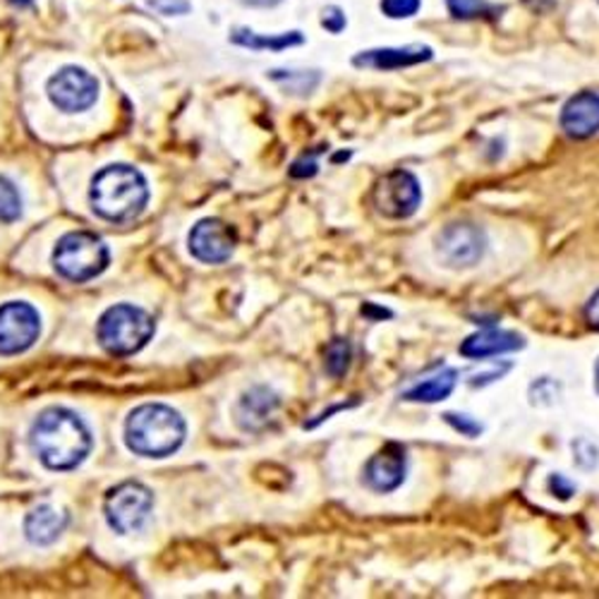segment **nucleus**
<instances>
[{
    "mask_svg": "<svg viewBox=\"0 0 599 599\" xmlns=\"http://www.w3.org/2000/svg\"><path fill=\"white\" fill-rule=\"evenodd\" d=\"M32 448L51 471H72L90 453L92 436L75 413L65 407H49L34 422Z\"/></svg>",
    "mask_w": 599,
    "mask_h": 599,
    "instance_id": "f257e3e1",
    "label": "nucleus"
},
{
    "mask_svg": "<svg viewBox=\"0 0 599 599\" xmlns=\"http://www.w3.org/2000/svg\"><path fill=\"white\" fill-rule=\"evenodd\" d=\"M185 420L173 407L161 403L140 405L125 422V442L130 451L147 458H164L185 442Z\"/></svg>",
    "mask_w": 599,
    "mask_h": 599,
    "instance_id": "f03ea898",
    "label": "nucleus"
},
{
    "mask_svg": "<svg viewBox=\"0 0 599 599\" xmlns=\"http://www.w3.org/2000/svg\"><path fill=\"white\" fill-rule=\"evenodd\" d=\"M149 199L144 175L133 166H109L92 180V204L106 221L125 224L137 218Z\"/></svg>",
    "mask_w": 599,
    "mask_h": 599,
    "instance_id": "7ed1b4c3",
    "label": "nucleus"
},
{
    "mask_svg": "<svg viewBox=\"0 0 599 599\" xmlns=\"http://www.w3.org/2000/svg\"><path fill=\"white\" fill-rule=\"evenodd\" d=\"M96 335L101 348L111 355H133L149 343L154 335V319L133 304H115L101 314Z\"/></svg>",
    "mask_w": 599,
    "mask_h": 599,
    "instance_id": "20e7f679",
    "label": "nucleus"
},
{
    "mask_svg": "<svg viewBox=\"0 0 599 599\" xmlns=\"http://www.w3.org/2000/svg\"><path fill=\"white\" fill-rule=\"evenodd\" d=\"M53 267L68 281H92L109 267V247L94 233H68L55 245Z\"/></svg>",
    "mask_w": 599,
    "mask_h": 599,
    "instance_id": "39448f33",
    "label": "nucleus"
},
{
    "mask_svg": "<svg viewBox=\"0 0 599 599\" xmlns=\"http://www.w3.org/2000/svg\"><path fill=\"white\" fill-rule=\"evenodd\" d=\"M372 204L379 216L391 218V221H403V218L415 216L422 204L420 180L411 171H391L372 189Z\"/></svg>",
    "mask_w": 599,
    "mask_h": 599,
    "instance_id": "423d86ee",
    "label": "nucleus"
},
{
    "mask_svg": "<svg viewBox=\"0 0 599 599\" xmlns=\"http://www.w3.org/2000/svg\"><path fill=\"white\" fill-rule=\"evenodd\" d=\"M154 506L152 492L140 485V482H123V485L113 487L106 494V520L115 533L127 535L140 530L144 520L149 518V510Z\"/></svg>",
    "mask_w": 599,
    "mask_h": 599,
    "instance_id": "0eeeda50",
    "label": "nucleus"
},
{
    "mask_svg": "<svg viewBox=\"0 0 599 599\" xmlns=\"http://www.w3.org/2000/svg\"><path fill=\"white\" fill-rule=\"evenodd\" d=\"M487 236L473 224H451L436 238V252L451 269H471L485 257Z\"/></svg>",
    "mask_w": 599,
    "mask_h": 599,
    "instance_id": "6e6552de",
    "label": "nucleus"
},
{
    "mask_svg": "<svg viewBox=\"0 0 599 599\" xmlns=\"http://www.w3.org/2000/svg\"><path fill=\"white\" fill-rule=\"evenodd\" d=\"M41 319L32 304L8 302L0 307V355H20L39 339Z\"/></svg>",
    "mask_w": 599,
    "mask_h": 599,
    "instance_id": "1a4fd4ad",
    "label": "nucleus"
},
{
    "mask_svg": "<svg viewBox=\"0 0 599 599\" xmlns=\"http://www.w3.org/2000/svg\"><path fill=\"white\" fill-rule=\"evenodd\" d=\"M49 96L65 113H82L96 104L99 82L82 68H63L49 80Z\"/></svg>",
    "mask_w": 599,
    "mask_h": 599,
    "instance_id": "9d476101",
    "label": "nucleus"
},
{
    "mask_svg": "<svg viewBox=\"0 0 599 599\" xmlns=\"http://www.w3.org/2000/svg\"><path fill=\"white\" fill-rule=\"evenodd\" d=\"M236 233L218 218H204L189 233V252L204 265H224L236 252Z\"/></svg>",
    "mask_w": 599,
    "mask_h": 599,
    "instance_id": "9b49d317",
    "label": "nucleus"
},
{
    "mask_svg": "<svg viewBox=\"0 0 599 599\" xmlns=\"http://www.w3.org/2000/svg\"><path fill=\"white\" fill-rule=\"evenodd\" d=\"M407 473V456L401 444H386L382 451H376L374 456L364 465V485L372 492L389 494L396 492Z\"/></svg>",
    "mask_w": 599,
    "mask_h": 599,
    "instance_id": "f8f14e48",
    "label": "nucleus"
},
{
    "mask_svg": "<svg viewBox=\"0 0 599 599\" xmlns=\"http://www.w3.org/2000/svg\"><path fill=\"white\" fill-rule=\"evenodd\" d=\"M561 130L571 140H590L599 133V94L580 92L561 109Z\"/></svg>",
    "mask_w": 599,
    "mask_h": 599,
    "instance_id": "ddd939ff",
    "label": "nucleus"
},
{
    "mask_svg": "<svg viewBox=\"0 0 599 599\" xmlns=\"http://www.w3.org/2000/svg\"><path fill=\"white\" fill-rule=\"evenodd\" d=\"M523 348H525V335H520L518 331L485 327L482 331L467 335L458 350L463 358L487 360L494 355L514 353V350H523Z\"/></svg>",
    "mask_w": 599,
    "mask_h": 599,
    "instance_id": "4468645a",
    "label": "nucleus"
},
{
    "mask_svg": "<svg viewBox=\"0 0 599 599\" xmlns=\"http://www.w3.org/2000/svg\"><path fill=\"white\" fill-rule=\"evenodd\" d=\"M432 49L422 47V43H413V47L403 49H372L362 51L353 58V65L370 68V70H401L432 61Z\"/></svg>",
    "mask_w": 599,
    "mask_h": 599,
    "instance_id": "2eb2a0df",
    "label": "nucleus"
},
{
    "mask_svg": "<svg viewBox=\"0 0 599 599\" xmlns=\"http://www.w3.org/2000/svg\"><path fill=\"white\" fill-rule=\"evenodd\" d=\"M281 399L276 396L273 391H269L267 386H255L247 393H242V399L238 401L236 407V417L238 425L245 432H259L269 425V420L273 417V413L279 411Z\"/></svg>",
    "mask_w": 599,
    "mask_h": 599,
    "instance_id": "dca6fc26",
    "label": "nucleus"
},
{
    "mask_svg": "<svg viewBox=\"0 0 599 599\" xmlns=\"http://www.w3.org/2000/svg\"><path fill=\"white\" fill-rule=\"evenodd\" d=\"M65 525H68V516L63 514V510H58L53 506H39L27 516L24 533L29 537V543L51 545L61 537Z\"/></svg>",
    "mask_w": 599,
    "mask_h": 599,
    "instance_id": "f3484780",
    "label": "nucleus"
},
{
    "mask_svg": "<svg viewBox=\"0 0 599 599\" xmlns=\"http://www.w3.org/2000/svg\"><path fill=\"white\" fill-rule=\"evenodd\" d=\"M456 384H458V370L444 368L442 372L427 376L425 382H420L413 389H407L403 393V399L411 401V403H442L451 396Z\"/></svg>",
    "mask_w": 599,
    "mask_h": 599,
    "instance_id": "a211bd4d",
    "label": "nucleus"
},
{
    "mask_svg": "<svg viewBox=\"0 0 599 599\" xmlns=\"http://www.w3.org/2000/svg\"><path fill=\"white\" fill-rule=\"evenodd\" d=\"M233 41L238 43V47L252 49V51H283L290 47H300L304 41V37L300 32H288V34H273V37H261L250 32V29H236L233 32Z\"/></svg>",
    "mask_w": 599,
    "mask_h": 599,
    "instance_id": "6ab92c4d",
    "label": "nucleus"
},
{
    "mask_svg": "<svg viewBox=\"0 0 599 599\" xmlns=\"http://www.w3.org/2000/svg\"><path fill=\"white\" fill-rule=\"evenodd\" d=\"M350 360H353V345H350L348 339H333L327 350H324V368L329 372V376L341 379L348 368Z\"/></svg>",
    "mask_w": 599,
    "mask_h": 599,
    "instance_id": "aec40b11",
    "label": "nucleus"
},
{
    "mask_svg": "<svg viewBox=\"0 0 599 599\" xmlns=\"http://www.w3.org/2000/svg\"><path fill=\"white\" fill-rule=\"evenodd\" d=\"M446 8L456 20L496 18L502 12V8L487 3V0H446Z\"/></svg>",
    "mask_w": 599,
    "mask_h": 599,
    "instance_id": "412c9836",
    "label": "nucleus"
},
{
    "mask_svg": "<svg viewBox=\"0 0 599 599\" xmlns=\"http://www.w3.org/2000/svg\"><path fill=\"white\" fill-rule=\"evenodd\" d=\"M22 214V199L18 189L6 178H0V224L18 221Z\"/></svg>",
    "mask_w": 599,
    "mask_h": 599,
    "instance_id": "4be33fe9",
    "label": "nucleus"
},
{
    "mask_svg": "<svg viewBox=\"0 0 599 599\" xmlns=\"http://www.w3.org/2000/svg\"><path fill=\"white\" fill-rule=\"evenodd\" d=\"M528 396H530V403L533 405H539V407L554 405V403H557L561 399V384H557L549 376H539L537 382L530 384Z\"/></svg>",
    "mask_w": 599,
    "mask_h": 599,
    "instance_id": "5701e85b",
    "label": "nucleus"
},
{
    "mask_svg": "<svg viewBox=\"0 0 599 599\" xmlns=\"http://www.w3.org/2000/svg\"><path fill=\"white\" fill-rule=\"evenodd\" d=\"M574 463L580 467V471H595L599 463V448L590 440H574Z\"/></svg>",
    "mask_w": 599,
    "mask_h": 599,
    "instance_id": "b1692460",
    "label": "nucleus"
},
{
    "mask_svg": "<svg viewBox=\"0 0 599 599\" xmlns=\"http://www.w3.org/2000/svg\"><path fill=\"white\" fill-rule=\"evenodd\" d=\"M420 10V0H382V12L391 20H407Z\"/></svg>",
    "mask_w": 599,
    "mask_h": 599,
    "instance_id": "393cba45",
    "label": "nucleus"
},
{
    "mask_svg": "<svg viewBox=\"0 0 599 599\" xmlns=\"http://www.w3.org/2000/svg\"><path fill=\"white\" fill-rule=\"evenodd\" d=\"M444 420L448 422V425H451L453 430L461 432L463 436H471V440H475V436H479V434H482V425H479V422H477L475 417H471V415L446 413V415H444Z\"/></svg>",
    "mask_w": 599,
    "mask_h": 599,
    "instance_id": "a878e982",
    "label": "nucleus"
},
{
    "mask_svg": "<svg viewBox=\"0 0 599 599\" xmlns=\"http://www.w3.org/2000/svg\"><path fill=\"white\" fill-rule=\"evenodd\" d=\"M319 173V164H317V156L310 154V156H300L293 166H290V178H298V180H304V178H314V175Z\"/></svg>",
    "mask_w": 599,
    "mask_h": 599,
    "instance_id": "bb28decb",
    "label": "nucleus"
},
{
    "mask_svg": "<svg viewBox=\"0 0 599 599\" xmlns=\"http://www.w3.org/2000/svg\"><path fill=\"white\" fill-rule=\"evenodd\" d=\"M321 27L329 29L331 34H341L345 29V14L341 8L329 6L324 12H321Z\"/></svg>",
    "mask_w": 599,
    "mask_h": 599,
    "instance_id": "cd10ccee",
    "label": "nucleus"
},
{
    "mask_svg": "<svg viewBox=\"0 0 599 599\" xmlns=\"http://www.w3.org/2000/svg\"><path fill=\"white\" fill-rule=\"evenodd\" d=\"M549 489H551L554 496H559L561 502H568V499H571V496L576 494L578 487L574 485L571 479L564 477V475H551V477H549Z\"/></svg>",
    "mask_w": 599,
    "mask_h": 599,
    "instance_id": "c85d7f7f",
    "label": "nucleus"
},
{
    "mask_svg": "<svg viewBox=\"0 0 599 599\" xmlns=\"http://www.w3.org/2000/svg\"><path fill=\"white\" fill-rule=\"evenodd\" d=\"M149 6L161 14H185L189 12L187 0H149Z\"/></svg>",
    "mask_w": 599,
    "mask_h": 599,
    "instance_id": "c756f323",
    "label": "nucleus"
},
{
    "mask_svg": "<svg viewBox=\"0 0 599 599\" xmlns=\"http://www.w3.org/2000/svg\"><path fill=\"white\" fill-rule=\"evenodd\" d=\"M586 319H588V324L595 331H599V290H597V293L586 304Z\"/></svg>",
    "mask_w": 599,
    "mask_h": 599,
    "instance_id": "7c9ffc66",
    "label": "nucleus"
},
{
    "mask_svg": "<svg viewBox=\"0 0 599 599\" xmlns=\"http://www.w3.org/2000/svg\"><path fill=\"white\" fill-rule=\"evenodd\" d=\"M245 6H255V8H271L276 3H281V0H240Z\"/></svg>",
    "mask_w": 599,
    "mask_h": 599,
    "instance_id": "2f4dec72",
    "label": "nucleus"
},
{
    "mask_svg": "<svg viewBox=\"0 0 599 599\" xmlns=\"http://www.w3.org/2000/svg\"><path fill=\"white\" fill-rule=\"evenodd\" d=\"M362 314H376V317H391V312H389V310H374V307H372V304H364V307H362Z\"/></svg>",
    "mask_w": 599,
    "mask_h": 599,
    "instance_id": "473e14b6",
    "label": "nucleus"
},
{
    "mask_svg": "<svg viewBox=\"0 0 599 599\" xmlns=\"http://www.w3.org/2000/svg\"><path fill=\"white\" fill-rule=\"evenodd\" d=\"M525 3H528L535 10H539V8H545V6H551V0H525Z\"/></svg>",
    "mask_w": 599,
    "mask_h": 599,
    "instance_id": "72a5a7b5",
    "label": "nucleus"
},
{
    "mask_svg": "<svg viewBox=\"0 0 599 599\" xmlns=\"http://www.w3.org/2000/svg\"><path fill=\"white\" fill-rule=\"evenodd\" d=\"M595 386H597V393H599V360L595 364Z\"/></svg>",
    "mask_w": 599,
    "mask_h": 599,
    "instance_id": "f704fd0d",
    "label": "nucleus"
},
{
    "mask_svg": "<svg viewBox=\"0 0 599 599\" xmlns=\"http://www.w3.org/2000/svg\"><path fill=\"white\" fill-rule=\"evenodd\" d=\"M12 3H18V6H32V0H12Z\"/></svg>",
    "mask_w": 599,
    "mask_h": 599,
    "instance_id": "c9c22d12",
    "label": "nucleus"
},
{
    "mask_svg": "<svg viewBox=\"0 0 599 599\" xmlns=\"http://www.w3.org/2000/svg\"><path fill=\"white\" fill-rule=\"evenodd\" d=\"M350 154H339V156H333V161H348Z\"/></svg>",
    "mask_w": 599,
    "mask_h": 599,
    "instance_id": "e433bc0d",
    "label": "nucleus"
}]
</instances>
